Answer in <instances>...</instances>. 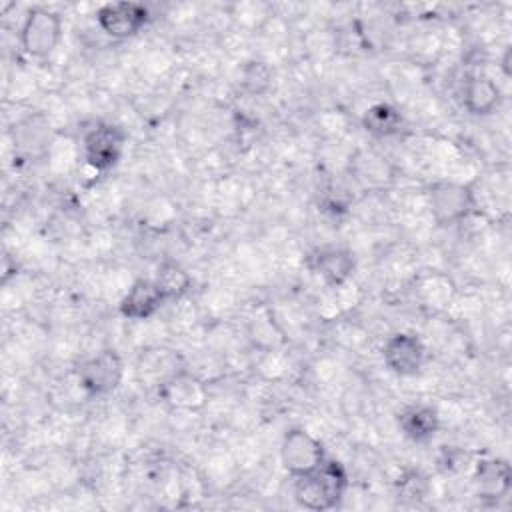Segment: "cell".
<instances>
[{"label":"cell","mask_w":512,"mask_h":512,"mask_svg":"<svg viewBox=\"0 0 512 512\" xmlns=\"http://www.w3.org/2000/svg\"><path fill=\"white\" fill-rule=\"evenodd\" d=\"M346 490L348 472L338 460L330 456H326L312 472L294 478V500L302 508L314 512H324L340 506Z\"/></svg>","instance_id":"cell-1"},{"label":"cell","mask_w":512,"mask_h":512,"mask_svg":"<svg viewBox=\"0 0 512 512\" xmlns=\"http://www.w3.org/2000/svg\"><path fill=\"white\" fill-rule=\"evenodd\" d=\"M428 208L438 226H454L464 222L476 208L474 190L464 182L440 180L428 192Z\"/></svg>","instance_id":"cell-2"},{"label":"cell","mask_w":512,"mask_h":512,"mask_svg":"<svg viewBox=\"0 0 512 512\" xmlns=\"http://www.w3.org/2000/svg\"><path fill=\"white\" fill-rule=\"evenodd\" d=\"M62 38V18L58 12L34 6L20 26V46L32 58H48Z\"/></svg>","instance_id":"cell-3"},{"label":"cell","mask_w":512,"mask_h":512,"mask_svg":"<svg viewBox=\"0 0 512 512\" xmlns=\"http://www.w3.org/2000/svg\"><path fill=\"white\" fill-rule=\"evenodd\" d=\"M126 142L128 134L122 126L112 122H98L82 138L84 160L92 170L108 172L122 160Z\"/></svg>","instance_id":"cell-4"},{"label":"cell","mask_w":512,"mask_h":512,"mask_svg":"<svg viewBox=\"0 0 512 512\" xmlns=\"http://www.w3.org/2000/svg\"><path fill=\"white\" fill-rule=\"evenodd\" d=\"M124 378V360L118 350L104 348L78 366V384L92 396L102 398L118 390Z\"/></svg>","instance_id":"cell-5"},{"label":"cell","mask_w":512,"mask_h":512,"mask_svg":"<svg viewBox=\"0 0 512 512\" xmlns=\"http://www.w3.org/2000/svg\"><path fill=\"white\" fill-rule=\"evenodd\" d=\"M158 398L172 410L198 412L208 404V386L196 374L178 368L158 382Z\"/></svg>","instance_id":"cell-6"},{"label":"cell","mask_w":512,"mask_h":512,"mask_svg":"<svg viewBox=\"0 0 512 512\" xmlns=\"http://www.w3.org/2000/svg\"><path fill=\"white\" fill-rule=\"evenodd\" d=\"M326 458L324 444L304 428H290L280 444V460L292 478L312 472Z\"/></svg>","instance_id":"cell-7"},{"label":"cell","mask_w":512,"mask_h":512,"mask_svg":"<svg viewBox=\"0 0 512 512\" xmlns=\"http://www.w3.org/2000/svg\"><path fill=\"white\" fill-rule=\"evenodd\" d=\"M382 360L392 374L410 378L424 370L428 362V348L416 334L396 332L384 342Z\"/></svg>","instance_id":"cell-8"},{"label":"cell","mask_w":512,"mask_h":512,"mask_svg":"<svg viewBox=\"0 0 512 512\" xmlns=\"http://www.w3.org/2000/svg\"><path fill=\"white\" fill-rule=\"evenodd\" d=\"M150 20V12L140 2H108L96 12V22L100 30L116 40H126L136 36Z\"/></svg>","instance_id":"cell-9"},{"label":"cell","mask_w":512,"mask_h":512,"mask_svg":"<svg viewBox=\"0 0 512 512\" xmlns=\"http://www.w3.org/2000/svg\"><path fill=\"white\" fill-rule=\"evenodd\" d=\"M306 266L322 278V282L330 288L344 286L356 268V258L348 248L342 246H322L310 252L306 258Z\"/></svg>","instance_id":"cell-10"},{"label":"cell","mask_w":512,"mask_h":512,"mask_svg":"<svg viewBox=\"0 0 512 512\" xmlns=\"http://www.w3.org/2000/svg\"><path fill=\"white\" fill-rule=\"evenodd\" d=\"M472 486L480 500L500 502L512 488V468L502 458H482L474 464Z\"/></svg>","instance_id":"cell-11"},{"label":"cell","mask_w":512,"mask_h":512,"mask_svg":"<svg viewBox=\"0 0 512 512\" xmlns=\"http://www.w3.org/2000/svg\"><path fill=\"white\" fill-rule=\"evenodd\" d=\"M166 298L154 278H138L132 282L128 292L122 296L118 304V312L134 322H142L152 318L162 306Z\"/></svg>","instance_id":"cell-12"},{"label":"cell","mask_w":512,"mask_h":512,"mask_svg":"<svg viewBox=\"0 0 512 512\" xmlns=\"http://www.w3.org/2000/svg\"><path fill=\"white\" fill-rule=\"evenodd\" d=\"M396 424L406 440L414 444H426L438 434L440 416L432 404L414 402L398 412Z\"/></svg>","instance_id":"cell-13"},{"label":"cell","mask_w":512,"mask_h":512,"mask_svg":"<svg viewBox=\"0 0 512 512\" xmlns=\"http://www.w3.org/2000/svg\"><path fill=\"white\" fill-rule=\"evenodd\" d=\"M502 102L500 86L486 74H470L462 84V106L472 116H488Z\"/></svg>","instance_id":"cell-14"},{"label":"cell","mask_w":512,"mask_h":512,"mask_svg":"<svg viewBox=\"0 0 512 512\" xmlns=\"http://www.w3.org/2000/svg\"><path fill=\"white\" fill-rule=\"evenodd\" d=\"M362 128L374 138H390L404 130V116L392 104L378 102L362 114Z\"/></svg>","instance_id":"cell-15"},{"label":"cell","mask_w":512,"mask_h":512,"mask_svg":"<svg viewBox=\"0 0 512 512\" xmlns=\"http://www.w3.org/2000/svg\"><path fill=\"white\" fill-rule=\"evenodd\" d=\"M154 282L162 290L166 302L168 300L184 298L190 292V288H192V276L176 260L160 262L158 268H156V274H154Z\"/></svg>","instance_id":"cell-16"},{"label":"cell","mask_w":512,"mask_h":512,"mask_svg":"<svg viewBox=\"0 0 512 512\" xmlns=\"http://www.w3.org/2000/svg\"><path fill=\"white\" fill-rule=\"evenodd\" d=\"M272 82V70L262 60H250L242 68V88L248 94H262L270 88Z\"/></svg>","instance_id":"cell-17"},{"label":"cell","mask_w":512,"mask_h":512,"mask_svg":"<svg viewBox=\"0 0 512 512\" xmlns=\"http://www.w3.org/2000/svg\"><path fill=\"white\" fill-rule=\"evenodd\" d=\"M428 494V478L418 472V470H410L406 472L400 480H398V498L404 500H412L418 502Z\"/></svg>","instance_id":"cell-18"}]
</instances>
